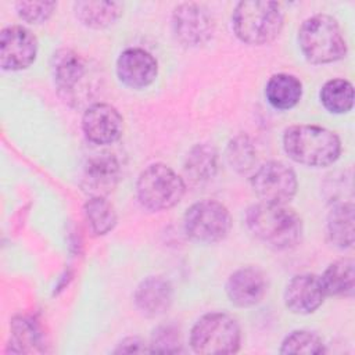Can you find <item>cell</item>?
Listing matches in <instances>:
<instances>
[{
	"label": "cell",
	"instance_id": "cell-1",
	"mask_svg": "<svg viewBox=\"0 0 355 355\" xmlns=\"http://www.w3.org/2000/svg\"><path fill=\"white\" fill-rule=\"evenodd\" d=\"M245 222L259 241L275 250L293 248L302 237V220L286 204H254L245 212Z\"/></svg>",
	"mask_w": 355,
	"mask_h": 355
},
{
	"label": "cell",
	"instance_id": "cell-2",
	"mask_svg": "<svg viewBox=\"0 0 355 355\" xmlns=\"http://www.w3.org/2000/svg\"><path fill=\"white\" fill-rule=\"evenodd\" d=\"M283 148L294 162L322 168L334 164L341 154L340 137L318 125H293L284 130Z\"/></svg>",
	"mask_w": 355,
	"mask_h": 355
},
{
	"label": "cell",
	"instance_id": "cell-3",
	"mask_svg": "<svg viewBox=\"0 0 355 355\" xmlns=\"http://www.w3.org/2000/svg\"><path fill=\"white\" fill-rule=\"evenodd\" d=\"M283 24L284 12L276 1H240L232 15L236 36L251 46L272 43L282 32Z\"/></svg>",
	"mask_w": 355,
	"mask_h": 355
},
{
	"label": "cell",
	"instance_id": "cell-4",
	"mask_svg": "<svg viewBox=\"0 0 355 355\" xmlns=\"http://www.w3.org/2000/svg\"><path fill=\"white\" fill-rule=\"evenodd\" d=\"M298 43L304 57L313 64L334 62L347 54V42L341 28L327 14L306 18L298 29Z\"/></svg>",
	"mask_w": 355,
	"mask_h": 355
},
{
	"label": "cell",
	"instance_id": "cell-5",
	"mask_svg": "<svg viewBox=\"0 0 355 355\" xmlns=\"http://www.w3.org/2000/svg\"><path fill=\"white\" fill-rule=\"evenodd\" d=\"M240 326L225 312L202 315L190 331V347L201 355L234 354L240 349Z\"/></svg>",
	"mask_w": 355,
	"mask_h": 355
},
{
	"label": "cell",
	"instance_id": "cell-6",
	"mask_svg": "<svg viewBox=\"0 0 355 355\" xmlns=\"http://www.w3.org/2000/svg\"><path fill=\"white\" fill-rule=\"evenodd\" d=\"M184 190L183 179L161 162L144 168L136 183L137 198L150 211H165L175 207L182 200Z\"/></svg>",
	"mask_w": 355,
	"mask_h": 355
},
{
	"label": "cell",
	"instance_id": "cell-7",
	"mask_svg": "<svg viewBox=\"0 0 355 355\" xmlns=\"http://www.w3.org/2000/svg\"><path fill=\"white\" fill-rule=\"evenodd\" d=\"M187 236L202 244H214L223 240L232 227L227 208L216 200H201L187 208L183 218Z\"/></svg>",
	"mask_w": 355,
	"mask_h": 355
},
{
	"label": "cell",
	"instance_id": "cell-8",
	"mask_svg": "<svg viewBox=\"0 0 355 355\" xmlns=\"http://www.w3.org/2000/svg\"><path fill=\"white\" fill-rule=\"evenodd\" d=\"M251 187L263 202L287 204L297 193L295 172L280 161H268L251 176Z\"/></svg>",
	"mask_w": 355,
	"mask_h": 355
},
{
	"label": "cell",
	"instance_id": "cell-9",
	"mask_svg": "<svg viewBox=\"0 0 355 355\" xmlns=\"http://www.w3.org/2000/svg\"><path fill=\"white\" fill-rule=\"evenodd\" d=\"M172 29L184 46L207 43L215 31V21L209 10L198 3H182L172 12Z\"/></svg>",
	"mask_w": 355,
	"mask_h": 355
},
{
	"label": "cell",
	"instance_id": "cell-10",
	"mask_svg": "<svg viewBox=\"0 0 355 355\" xmlns=\"http://www.w3.org/2000/svg\"><path fill=\"white\" fill-rule=\"evenodd\" d=\"M37 54L36 36L22 25H11L0 35V65L4 71H21L33 64Z\"/></svg>",
	"mask_w": 355,
	"mask_h": 355
},
{
	"label": "cell",
	"instance_id": "cell-11",
	"mask_svg": "<svg viewBox=\"0 0 355 355\" xmlns=\"http://www.w3.org/2000/svg\"><path fill=\"white\" fill-rule=\"evenodd\" d=\"M82 130L94 144H112L122 135L123 118L111 104L94 103L83 112Z\"/></svg>",
	"mask_w": 355,
	"mask_h": 355
},
{
	"label": "cell",
	"instance_id": "cell-12",
	"mask_svg": "<svg viewBox=\"0 0 355 355\" xmlns=\"http://www.w3.org/2000/svg\"><path fill=\"white\" fill-rule=\"evenodd\" d=\"M326 293L320 276L313 273H301L291 277L284 288V305L297 315H309L315 312L324 301Z\"/></svg>",
	"mask_w": 355,
	"mask_h": 355
},
{
	"label": "cell",
	"instance_id": "cell-13",
	"mask_svg": "<svg viewBox=\"0 0 355 355\" xmlns=\"http://www.w3.org/2000/svg\"><path fill=\"white\" fill-rule=\"evenodd\" d=\"M158 73L157 60L144 49L130 47L123 50L116 60L119 80L132 89H143L151 85Z\"/></svg>",
	"mask_w": 355,
	"mask_h": 355
},
{
	"label": "cell",
	"instance_id": "cell-14",
	"mask_svg": "<svg viewBox=\"0 0 355 355\" xmlns=\"http://www.w3.org/2000/svg\"><path fill=\"white\" fill-rule=\"evenodd\" d=\"M121 176V165L110 153L94 154L90 157L82 171L80 186L83 191L94 196H105L114 190Z\"/></svg>",
	"mask_w": 355,
	"mask_h": 355
},
{
	"label": "cell",
	"instance_id": "cell-15",
	"mask_svg": "<svg viewBox=\"0 0 355 355\" xmlns=\"http://www.w3.org/2000/svg\"><path fill=\"white\" fill-rule=\"evenodd\" d=\"M266 290V277L255 266H244L234 270L226 282V294L230 302L240 308H250L259 304Z\"/></svg>",
	"mask_w": 355,
	"mask_h": 355
},
{
	"label": "cell",
	"instance_id": "cell-16",
	"mask_svg": "<svg viewBox=\"0 0 355 355\" xmlns=\"http://www.w3.org/2000/svg\"><path fill=\"white\" fill-rule=\"evenodd\" d=\"M173 288L161 276L146 277L135 291V305L147 318L164 315L172 305Z\"/></svg>",
	"mask_w": 355,
	"mask_h": 355
},
{
	"label": "cell",
	"instance_id": "cell-17",
	"mask_svg": "<svg viewBox=\"0 0 355 355\" xmlns=\"http://www.w3.org/2000/svg\"><path fill=\"white\" fill-rule=\"evenodd\" d=\"M51 73L60 92L71 93L86 73L83 58L71 49H60L51 57Z\"/></svg>",
	"mask_w": 355,
	"mask_h": 355
},
{
	"label": "cell",
	"instance_id": "cell-18",
	"mask_svg": "<svg viewBox=\"0 0 355 355\" xmlns=\"http://www.w3.org/2000/svg\"><path fill=\"white\" fill-rule=\"evenodd\" d=\"M265 96L268 103L276 110H290L298 104L302 97L301 80L290 73H275L269 78Z\"/></svg>",
	"mask_w": 355,
	"mask_h": 355
},
{
	"label": "cell",
	"instance_id": "cell-19",
	"mask_svg": "<svg viewBox=\"0 0 355 355\" xmlns=\"http://www.w3.org/2000/svg\"><path fill=\"white\" fill-rule=\"evenodd\" d=\"M184 175L194 184H202L212 179L218 169V151L209 143L196 144L184 161Z\"/></svg>",
	"mask_w": 355,
	"mask_h": 355
},
{
	"label": "cell",
	"instance_id": "cell-20",
	"mask_svg": "<svg viewBox=\"0 0 355 355\" xmlns=\"http://www.w3.org/2000/svg\"><path fill=\"white\" fill-rule=\"evenodd\" d=\"M73 11L85 26L103 29L121 17L122 6L115 1H75Z\"/></svg>",
	"mask_w": 355,
	"mask_h": 355
},
{
	"label": "cell",
	"instance_id": "cell-21",
	"mask_svg": "<svg viewBox=\"0 0 355 355\" xmlns=\"http://www.w3.org/2000/svg\"><path fill=\"white\" fill-rule=\"evenodd\" d=\"M326 295L352 297L355 287L354 261L341 258L331 262L320 276Z\"/></svg>",
	"mask_w": 355,
	"mask_h": 355
},
{
	"label": "cell",
	"instance_id": "cell-22",
	"mask_svg": "<svg viewBox=\"0 0 355 355\" xmlns=\"http://www.w3.org/2000/svg\"><path fill=\"white\" fill-rule=\"evenodd\" d=\"M329 240L338 248L354 244V204L352 201L336 204L327 215Z\"/></svg>",
	"mask_w": 355,
	"mask_h": 355
},
{
	"label": "cell",
	"instance_id": "cell-23",
	"mask_svg": "<svg viewBox=\"0 0 355 355\" xmlns=\"http://www.w3.org/2000/svg\"><path fill=\"white\" fill-rule=\"evenodd\" d=\"M323 107L333 114H344L354 107V87L345 79L327 80L319 93Z\"/></svg>",
	"mask_w": 355,
	"mask_h": 355
},
{
	"label": "cell",
	"instance_id": "cell-24",
	"mask_svg": "<svg viewBox=\"0 0 355 355\" xmlns=\"http://www.w3.org/2000/svg\"><path fill=\"white\" fill-rule=\"evenodd\" d=\"M11 337L8 351L29 354L40 351V333L36 323L26 316H15L11 320Z\"/></svg>",
	"mask_w": 355,
	"mask_h": 355
},
{
	"label": "cell",
	"instance_id": "cell-25",
	"mask_svg": "<svg viewBox=\"0 0 355 355\" xmlns=\"http://www.w3.org/2000/svg\"><path fill=\"white\" fill-rule=\"evenodd\" d=\"M85 216L90 230L96 236L110 233L116 225V212L114 205L103 196H94L86 201Z\"/></svg>",
	"mask_w": 355,
	"mask_h": 355
},
{
	"label": "cell",
	"instance_id": "cell-26",
	"mask_svg": "<svg viewBox=\"0 0 355 355\" xmlns=\"http://www.w3.org/2000/svg\"><path fill=\"white\" fill-rule=\"evenodd\" d=\"M255 154L252 141L245 135L233 137L226 148V159L232 169L239 173H247L254 168L257 162Z\"/></svg>",
	"mask_w": 355,
	"mask_h": 355
},
{
	"label": "cell",
	"instance_id": "cell-27",
	"mask_svg": "<svg viewBox=\"0 0 355 355\" xmlns=\"http://www.w3.org/2000/svg\"><path fill=\"white\" fill-rule=\"evenodd\" d=\"M324 344L322 338L308 330H294L282 343V354H306V355H319L323 354Z\"/></svg>",
	"mask_w": 355,
	"mask_h": 355
},
{
	"label": "cell",
	"instance_id": "cell-28",
	"mask_svg": "<svg viewBox=\"0 0 355 355\" xmlns=\"http://www.w3.org/2000/svg\"><path fill=\"white\" fill-rule=\"evenodd\" d=\"M57 3L54 1H18L15 4L19 18L29 24H43L54 12Z\"/></svg>",
	"mask_w": 355,
	"mask_h": 355
},
{
	"label": "cell",
	"instance_id": "cell-29",
	"mask_svg": "<svg viewBox=\"0 0 355 355\" xmlns=\"http://www.w3.org/2000/svg\"><path fill=\"white\" fill-rule=\"evenodd\" d=\"M150 351L151 352H179L180 348V337L179 331L171 326H161L158 327L153 337Z\"/></svg>",
	"mask_w": 355,
	"mask_h": 355
},
{
	"label": "cell",
	"instance_id": "cell-30",
	"mask_svg": "<svg viewBox=\"0 0 355 355\" xmlns=\"http://www.w3.org/2000/svg\"><path fill=\"white\" fill-rule=\"evenodd\" d=\"M115 354H132V352H150V348L146 347V344L139 338V337H126L122 340L116 349L114 351Z\"/></svg>",
	"mask_w": 355,
	"mask_h": 355
}]
</instances>
